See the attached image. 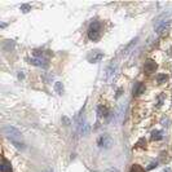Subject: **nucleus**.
<instances>
[{"mask_svg":"<svg viewBox=\"0 0 172 172\" xmlns=\"http://www.w3.org/2000/svg\"><path fill=\"white\" fill-rule=\"evenodd\" d=\"M163 138V132L159 131V129H154L153 132H151V140L153 141H159Z\"/></svg>","mask_w":172,"mask_h":172,"instance_id":"15","label":"nucleus"},{"mask_svg":"<svg viewBox=\"0 0 172 172\" xmlns=\"http://www.w3.org/2000/svg\"><path fill=\"white\" fill-rule=\"evenodd\" d=\"M105 172H119V171L116 170L115 167H110V168H108V170H106Z\"/></svg>","mask_w":172,"mask_h":172,"instance_id":"23","label":"nucleus"},{"mask_svg":"<svg viewBox=\"0 0 172 172\" xmlns=\"http://www.w3.org/2000/svg\"><path fill=\"white\" fill-rule=\"evenodd\" d=\"M44 172H48V171H44Z\"/></svg>","mask_w":172,"mask_h":172,"instance_id":"29","label":"nucleus"},{"mask_svg":"<svg viewBox=\"0 0 172 172\" xmlns=\"http://www.w3.org/2000/svg\"><path fill=\"white\" fill-rule=\"evenodd\" d=\"M100 32H101V24L98 21H93L88 27V38L95 41L100 38Z\"/></svg>","mask_w":172,"mask_h":172,"instance_id":"1","label":"nucleus"},{"mask_svg":"<svg viewBox=\"0 0 172 172\" xmlns=\"http://www.w3.org/2000/svg\"><path fill=\"white\" fill-rule=\"evenodd\" d=\"M113 142H114L113 141V137L108 133H103L97 138V145L102 149H110L113 146Z\"/></svg>","mask_w":172,"mask_h":172,"instance_id":"3","label":"nucleus"},{"mask_svg":"<svg viewBox=\"0 0 172 172\" xmlns=\"http://www.w3.org/2000/svg\"><path fill=\"white\" fill-rule=\"evenodd\" d=\"M116 70H118V65H116L115 62L110 64L108 66V69L105 70V74H103V80H105V82H111L113 78H114L115 74H116Z\"/></svg>","mask_w":172,"mask_h":172,"instance_id":"5","label":"nucleus"},{"mask_svg":"<svg viewBox=\"0 0 172 172\" xmlns=\"http://www.w3.org/2000/svg\"><path fill=\"white\" fill-rule=\"evenodd\" d=\"M131 172H145L144 171V168H142L140 164H133L131 168Z\"/></svg>","mask_w":172,"mask_h":172,"instance_id":"18","label":"nucleus"},{"mask_svg":"<svg viewBox=\"0 0 172 172\" xmlns=\"http://www.w3.org/2000/svg\"><path fill=\"white\" fill-rule=\"evenodd\" d=\"M30 9H31L30 4H22V5H21V11L24 12V13H27V12H30Z\"/></svg>","mask_w":172,"mask_h":172,"instance_id":"20","label":"nucleus"},{"mask_svg":"<svg viewBox=\"0 0 172 172\" xmlns=\"http://www.w3.org/2000/svg\"><path fill=\"white\" fill-rule=\"evenodd\" d=\"M4 133L6 135V137H8L11 141H18V140H21V132H19L17 128L12 127V126L4 127Z\"/></svg>","mask_w":172,"mask_h":172,"instance_id":"4","label":"nucleus"},{"mask_svg":"<svg viewBox=\"0 0 172 172\" xmlns=\"http://www.w3.org/2000/svg\"><path fill=\"white\" fill-rule=\"evenodd\" d=\"M97 114H98V116H102V118H108L109 114H110V111H109V109L106 108V106L98 105V106H97Z\"/></svg>","mask_w":172,"mask_h":172,"instance_id":"10","label":"nucleus"},{"mask_svg":"<svg viewBox=\"0 0 172 172\" xmlns=\"http://www.w3.org/2000/svg\"><path fill=\"white\" fill-rule=\"evenodd\" d=\"M172 27V22L170 19H166V21H158L157 25H155V32L158 35H167L170 29Z\"/></svg>","mask_w":172,"mask_h":172,"instance_id":"2","label":"nucleus"},{"mask_svg":"<svg viewBox=\"0 0 172 172\" xmlns=\"http://www.w3.org/2000/svg\"><path fill=\"white\" fill-rule=\"evenodd\" d=\"M121 93H122V88H119L118 91H116V97H119V96H121Z\"/></svg>","mask_w":172,"mask_h":172,"instance_id":"26","label":"nucleus"},{"mask_svg":"<svg viewBox=\"0 0 172 172\" xmlns=\"http://www.w3.org/2000/svg\"><path fill=\"white\" fill-rule=\"evenodd\" d=\"M30 64L34 65V66H40V67H47L48 66L47 60H44V58H41V57H34V58H31Z\"/></svg>","mask_w":172,"mask_h":172,"instance_id":"8","label":"nucleus"},{"mask_svg":"<svg viewBox=\"0 0 172 172\" xmlns=\"http://www.w3.org/2000/svg\"><path fill=\"white\" fill-rule=\"evenodd\" d=\"M162 124L167 127V126H168V118H163V119H162Z\"/></svg>","mask_w":172,"mask_h":172,"instance_id":"25","label":"nucleus"},{"mask_svg":"<svg viewBox=\"0 0 172 172\" xmlns=\"http://www.w3.org/2000/svg\"><path fill=\"white\" fill-rule=\"evenodd\" d=\"M0 171L1 172H12V164L9 161H6L4 157L1 158V164H0Z\"/></svg>","mask_w":172,"mask_h":172,"instance_id":"9","label":"nucleus"},{"mask_svg":"<svg viewBox=\"0 0 172 172\" xmlns=\"http://www.w3.org/2000/svg\"><path fill=\"white\" fill-rule=\"evenodd\" d=\"M18 78H19V79H24V74L19 73V74H18Z\"/></svg>","mask_w":172,"mask_h":172,"instance_id":"28","label":"nucleus"},{"mask_svg":"<svg viewBox=\"0 0 172 172\" xmlns=\"http://www.w3.org/2000/svg\"><path fill=\"white\" fill-rule=\"evenodd\" d=\"M89 124L88 123H86V122H82V123H79V132L82 133V136H87L89 133Z\"/></svg>","mask_w":172,"mask_h":172,"instance_id":"11","label":"nucleus"},{"mask_svg":"<svg viewBox=\"0 0 172 172\" xmlns=\"http://www.w3.org/2000/svg\"><path fill=\"white\" fill-rule=\"evenodd\" d=\"M137 145L138 146H145V145H146V140H145V138H140V140H138V142H137Z\"/></svg>","mask_w":172,"mask_h":172,"instance_id":"22","label":"nucleus"},{"mask_svg":"<svg viewBox=\"0 0 172 172\" xmlns=\"http://www.w3.org/2000/svg\"><path fill=\"white\" fill-rule=\"evenodd\" d=\"M62 121H64V123H65V126H69V124H70V121L66 118V116H62Z\"/></svg>","mask_w":172,"mask_h":172,"instance_id":"24","label":"nucleus"},{"mask_svg":"<svg viewBox=\"0 0 172 172\" xmlns=\"http://www.w3.org/2000/svg\"><path fill=\"white\" fill-rule=\"evenodd\" d=\"M102 58H103V53L101 51H92L88 56H87V60H88V62H91V64L100 62Z\"/></svg>","mask_w":172,"mask_h":172,"instance_id":"6","label":"nucleus"},{"mask_svg":"<svg viewBox=\"0 0 172 172\" xmlns=\"http://www.w3.org/2000/svg\"><path fill=\"white\" fill-rule=\"evenodd\" d=\"M157 166H158V162H157V161H155V162H151V163L148 166L146 170H148V171H149V170H153V168H155Z\"/></svg>","mask_w":172,"mask_h":172,"instance_id":"21","label":"nucleus"},{"mask_svg":"<svg viewBox=\"0 0 172 172\" xmlns=\"http://www.w3.org/2000/svg\"><path fill=\"white\" fill-rule=\"evenodd\" d=\"M137 40H138V38H135V39H133V40H132V41H131V43H129V44L127 45V47H126V48H124V51H123V52H122V54H123V56H127V54H129V53H131L132 48H133V47H135V45H136V44H137Z\"/></svg>","mask_w":172,"mask_h":172,"instance_id":"13","label":"nucleus"},{"mask_svg":"<svg viewBox=\"0 0 172 172\" xmlns=\"http://www.w3.org/2000/svg\"><path fill=\"white\" fill-rule=\"evenodd\" d=\"M167 80H168V75H166V74H159V75L157 76V82L159 83V84L166 83Z\"/></svg>","mask_w":172,"mask_h":172,"instance_id":"17","label":"nucleus"},{"mask_svg":"<svg viewBox=\"0 0 172 172\" xmlns=\"http://www.w3.org/2000/svg\"><path fill=\"white\" fill-rule=\"evenodd\" d=\"M164 98H166V96H164V93H161V95H158V97H157L158 106L163 105V103H164Z\"/></svg>","mask_w":172,"mask_h":172,"instance_id":"19","label":"nucleus"},{"mask_svg":"<svg viewBox=\"0 0 172 172\" xmlns=\"http://www.w3.org/2000/svg\"><path fill=\"white\" fill-rule=\"evenodd\" d=\"M124 108H126V105H119L118 106V109H116V111H115V119H116V122H122L123 115H124Z\"/></svg>","mask_w":172,"mask_h":172,"instance_id":"12","label":"nucleus"},{"mask_svg":"<svg viewBox=\"0 0 172 172\" xmlns=\"http://www.w3.org/2000/svg\"><path fill=\"white\" fill-rule=\"evenodd\" d=\"M54 89H56V92L58 95H62L64 93V84L61 82H56L54 83Z\"/></svg>","mask_w":172,"mask_h":172,"instance_id":"16","label":"nucleus"},{"mask_svg":"<svg viewBox=\"0 0 172 172\" xmlns=\"http://www.w3.org/2000/svg\"><path fill=\"white\" fill-rule=\"evenodd\" d=\"M145 92V86H144V83H136L135 84V87H133V93L136 96H138V95H141V93H144Z\"/></svg>","mask_w":172,"mask_h":172,"instance_id":"14","label":"nucleus"},{"mask_svg":"<svg viewBox=\"0 0 172 172\" xmlns=\"http://www.w3.org/2000/svg\"><path fill=\"white\" fill-rule=\"evenodd\" d=\"M162 172H172V170H171V168H168V167H167V168H164V170L162 171Z\"/></svg>","mask_w":172,"mask_h":172,"instance_id":"27","label":"nucleus"},{"mask_svg":"<svg viewBox=\"0 0 172 172\" xmlns=\"http://www.w3.org/2000/svg\"><path fill=\"white\" fill-rule=\"evenodd\" d=\"M144 69H145L146 73H154V71L158 69V65L154 60H148L144 65Z\"/></svg>","mask_w":172,"mask_h":172,"instance_id":"7","label":"nucleus"}]
</instances>
